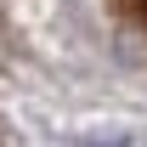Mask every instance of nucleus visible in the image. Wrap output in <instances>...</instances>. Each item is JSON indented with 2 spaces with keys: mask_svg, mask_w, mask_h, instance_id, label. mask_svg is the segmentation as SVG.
Segmentation results:
<instances>
[{
  "mask_svg": "<svg viewBox=\"0 0 147 147\" xmlns=\"http://www.w3.org/2000/svg\"><path fill=\"white\" fill-rule=\"evenodd\" d=\"M119 6H125L130 17H136V23H142V28H147V0H119Z\"/></svg>",
  "mask_w": 147,
  "mask_h": 147,
  "instance_id": "nucleus-1",
  "label": "nucleus"
}]
</instances>
